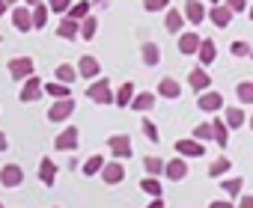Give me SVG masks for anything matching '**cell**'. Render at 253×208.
I'll list each match as a JSON object with an SVG mask.
<instances>
[{"mask_svg":"<svg viewBox=\"0 0 253 208\" xmlns=\"http://www.w3.org/2000/svg\"><path fill=\"white\" fill-rule=\"evenodd\" d=\"M69 6H72V0H48V9L51 12H69Z\"/></svg>","mask_w":253,"mask_h":208,"instance_id":"cell-43","label":"cell"},{"mask_svg":"<svg viewBox=\"0 0 253 208\" xmlns=\"http://www.w3.org/2000/svg\"><path fill=\"white\" fill-rule=\"evenodd\" d=\"M164 12H167V15H164V27H167V33H182L185 15H182L179 9H173V6H167Z\"/></svg>","mask_w":253,"mask_h":208,"instance_id":"cell-22","label":"cell"},{"mask_svg":"<svg viewBox=\"0 0 253 208\" xmlns=\"http://www.w3.org/2000/svg\"><path fill=\"white\" fill-rule=\"evenodd\" d=\"M128 107L137 110V113H149L155 107V92H134V98H131Z\"/></svg>","mask_w":253,"mask_h":208,"instance_id":"cell-19","label":"cell"},{"mask_svg":"<svg viewBox=\"0 0 253 208\" xmlns=\"http://www.w3.org/2000/svg\"><path fill=\"white\" fill-rule=\"evenodd\" d=\"M250 21H253V6H250Z\"/></svg>","mask_w":253,"mask_h":208,"instance_id":"cell-53","label":"cell"},{"mask_svg":"<svg viewBox=\"0 0 253 208\" xmlns=\"http://www.w3.org/2000/svg\"><path fill=\"white\" fill-rule=\"evenodd\" d=\"M98 175H101L104 184H119L125 178V167H122V161H104V167L98 170Z\"/></svg>","mask_w":253,"mask_h":208,"instance_id":"cell-8","label":"cell"},{"mask_svg":"<svg viewBox=\"0 0 253 208\" xmlns=\"http://www.w3.org/2000/svg\"><path fill=\"white\" fill-rule=\"evenodd\" d=\"M176 152L182 158H203L206 155V146L200 140H194V137H185V140H176Z\"/></svg>","mask_w":253,"mask_h":208,"instance_id":"cell-10","label":"cell"},{"mask_svg":"<svg viewBox=\"0 0 253 208\" xmlns=\"http://www.w3.org/2000/svg\"><path fill=\"white\" fill-rule=\"evenodd\" d=\"M42 95H45L42 80H39V77H33V74H30V77H24V89L18 92V98H21L24 104H33V101H39Z\"/></svg>","mask_w":253,"mask_h":208,"instance_id":"cell-7","label":"cell"},{"mask_svg":"<svg viewBox=\"0 0 253 208\" xmlns=\"http://www.w3.org/2000/svg\"><path fill=\"white\" fill-rule=\"evenodd\" d=\"M182 15H185V21H191L194 27L203 24V21H206V6H203V0H188L185 9H182Z\"/></svg>","mask_w":253,"mask_h":208,"instance_id":"cell-14","label":"cell"},{"mask_svg":"<svg viewBox=\"0 0 253 208\" xmlns=\"http://www.w3.org/2000/svg\"><path fill=\"white\" fill-rule=\"evenodd\" d=\"M197 107H200L203 113H217V110H223V95H220L217 89H206V92H200V98H197Z\"/></svg>","mask_w":253,"mask_h":208,"instance_id":"cell-2","label":"cell"},{"mask_svg":"<svg viewBox=\"0 0 253 208\" xmlns=\"http://www.w3.org/2000/svg\"><path fill=\"white\" fill-rule=\"evenodd\" d=\"M131 98H134V83H131V80H128V83H122V86L113 92V104H116V107H128Z\"/></svg>","mask_w":253,"mask_h":208,"instance_id":"cell-23","label":"cell"},{"mask_svg":"<svg viewBox=\"0 0 253 208\" xmlns=\"http://www.w3.org/2000/svg\"><path fill=\"white\" fill-rule=\"evenodd\" d=\"M229 167H232V161H229V158H217V161H211V164H209V175H211V178L226 175V173H229Z\"/></svg>","mask_w":253,"mask_h":208,"instance_id":"cell-35","label":"cell"},{"mask_svg":"<svg viewBox=\"0 0 253 208\" xmlns=\"http://www.w3.org/2000/svg\"><path fill=\"white\" fill-rule=\"evenodd\" d=\"M143 167H146L149 175H161V173H164V161H161L158 155H146V158H143Z\"/></svg>","mask_w":253,"mask_h":208,"instance_id":"cell-38","label":"cell"},{"mask_svg":"<svg viewBox=\"0 0 253 208\" xmlns=\"http://www.w3.org/2000/svg\"><path fill=\"white\" fill-rule=\"evenodd\" d=\"M158 95H161V98H170V101L182 98V86H179V80H176V77H161V80H158Z\"/></svg>","mask_w":253,"mask_h":208,"instance_id":"cell-18","label":"cell"},{"mask_svg":"<svg viewBox=\"0 0 253 208\" xmlns=\"http://www.w3.org/2000/svg\"><path fill=\"white\" fill-rule=\"evenodd\" d=\"M98 71H101V63H98L95 57H89V54H86V57H81V60H78V74H81V77L95 80V77H98Z\"/></svg>","mask_w":253,"mask_h":208,"instance_id":"cell-15","label":"cell"},{"mask_svg":"<svg viewBox=\"0 0 253 208\" xmlns=\"http://www.w3.org/2000/svg\"><path fill=\"white\" fill-rule=\"evenodd\" d=\"M209 208H235V202H229V199H214V202H209Z\"/></svg>","mask_w":253,"mask_h":208,"instance_id":"cell-46","label":"cell"},{"mask_svg":"<svg viewBox=\"0 0 253 208\" xmlns=\"http://www.w3.org/2000/svg\"><path fill=\"white\" fill-rule=\"evenodd\" d=\"M229 54L232 57H250V42L247 39H232V45H229Z\"/></svg>","mask_w":253,"mask_h":208,"instance_id":"cell-39","label":"cell"},{"mask_svg":"<svg viewBox=\"0 0 253 208\" xmlns=\"http://www.w3.org/2000/svg\"><path fill=\"white\" fill-rule=\"evenodd\" d=\"M140 57H143V63H146V66H158V63H161V48H158L155 42H143Z\"/></svg>","mask_w":253,"mask_h":208,"instance_id":"cell-28","label":"cell"},{"mask_svg":"<svg viewBox=\"0 0 253 208\" xmlns=\"http://www.w3.org/2000/svg\"><path fill=\"white\" fill-rule=\"evenodd\" d=\"M54 208H57V205H54Z\"/></svg>","mask_w":253,"mask_h":208,"instance_id":"cell-57","label":"cell"},{"mask_svg":"<svg viewBox=\"0 0 253 208\" xmlns=\"http://www.w3.org/2000/svg\"><path fill=\"white\" fill-rule=\"evenodd\" d=\"M223 122H226L229 131H238L247 122V116H244V110L238 107V104H235V107H226V104H223Z\"/></svg>","mask_w":253,"mask_h":208,"instance_id":"cell-16","label":"cell"},{"mask_svg":"<svg viewBox=\"0 0 253 208\" xmlns=\"http://www.w3.org/2000/svg\"><path fill=\"white\" fill-rule=\"evenodd\" d=\"M95 33H98V18H95V15H86V18L81 21V27H78V36L89 42V39H95Z\"/></svg>","mask_w":253,"mask_h":208,"instance_id":"cell-26","label":"cell"},{"mask_svg":"<svg viewBox=\"0 0 253 208\" xmlns=\"http://www.w3.org/2000/svg\"><path fill=\"white\" fill-rule=\"evenodd\" d=\"M146 208H167V202H164L161 196H152V202H149Z\"/></svg>","mask_w":253,"mask_h":208,"instance_id":"cell-47","label":"cell"},{"mask_svg":"<svg viewBox=\"0 0 253 208\" xmlns=\"http://www.w3.org/2000/svg\"><path fill=\"white\" fill-rule=\"evenodd\" d=\"M6 9H9V3H6V0H0V18L6 15Z\"/></svg>","mask_w":253,"mask_h":208,"instance_id":"cell-49","label":"cell"},{"mask_svg":"<svg viewBox=\"0 0 253 208\" xmlns=\"http://www.w3.org/2000/svg\"><path fill=\"white\" fill-rule=\"evenodd\" d=\"M89 15V3L86 0H78L75 6H69V18H75V21H84Z\"/></svg>","mask_w":253,"mask_h":208,"instance_id":"cell-40","label":"cell"},{"mask_svg":"<svg viewBox=\"0 0 253 208\" xmlns=\"http://www.w3.org/2000/svg\"><path fill=\"white\" fill-rule=\"evenodd\" d=\"M0 208H6V205H3V202H0Z\"/></svg>","mask_w":253,"mask_h":208,"instance_id":"cell-56","label":"cell"},{"mask_svg":"<svg viewBox=\"0 0 253 208\" xmlns=\"http://www.w3.org/2000/svg\"><path fill=\"white\" fill-rule=\"evenodd\" d=\"M86 98H89V101H95V104H113L110 80H107V77H95V80L86 86Z\"/></svg>","mask_w":253,"mask_h":208,"instance_id":"cell-1","label":"cell"},{"mask_svg":"<svg viewBox=\"0 0 253 208\" xmlns=\"http://www.w3.org/2000/svg\"><path fill=\"white\" fill-rule=\"evenodd\" d=\"M235 208H253V196L241 193V196H238V202H235Z\"/></svg>","mask_w":253,"mask_h":208,"instance_id":"cell-45","label":"cell"},{"mask_svg":"<svg viewBox=\"0 0 253 208\" xmlns=\"http://www.w3.org/2000/svg\"><path fill=\"white\" fill-rule=\"evenodd\" d=\"M36 3H45V0H27V6H36Z\"/></svg>","mask_w":253,"mask_h":208,"instance_id":"cell-50","label":"cell"},{"mask_svg":"<svg viewBox=\"0 0 253 208\" xmlns=\"http://www.w3.org/2000/svg\"><path fill=\"white\" fill-rule=\"evenodd\" d=\"M250 60H253V48H250Z\"/></svg>","mask_w":253,"mask_h":208,"instance_id":"cell-55","label":"cell"},{"mask_svg":"<svg viewBox=\"0 0 253 208\" xmlns=\"http://www.w3.org/2000/svg\"><path fill=\"white\" fill-rule=\"evenodd\" d=\"M9 77L12 80H24V77H30L33 74V69H36V63L30 60V57H15V60H9Z\"/></svg>","mask_w":253,"mask_h":208,"instance_id":"cell-5","label":"cell"},{"mask_svg":"<svg viewBox=\"0 0 253 208\" xmlns=\"http://www.w3.org/2000/svg\"><path fill=\"white\" fill-rule=\"evenodd\" d=\"M197 57H200V66H203V69L211 66V63L217 60V45H214V39H203L200 48H197Z\"/></svg>","mask_w":253,"mask_h":208,"instance_id":"cell-17","label":"cell"},{"mask_svg":"<svg viewBox=\"0 0 253 208\" xmlns=\"http://www.w3.org/2000/svg\"><path fill=\"white\" fill-rule=\"evenodd\" d=\"M211 140L217 143V146H226L229 143V128H226V122L223 119H211Z\"/></svg>","mask_w":253,"mask_h":208,"instance_id":"cell-24","label":"cell"},{"mask_svg":"<svg viewBox=\"0 0 253 208\" xmlns=\"http://www.w3.org/2000/svg\"><path fill=\"white\" fill-rule=\"evenodd\" d=\"M6 149H9V140H6L3 131H0V152H6Z\"/></svg>","mask_w":253,"mask_h":208,"instance_id":"cell-48","label":"cell"},{"mask_svg":"<svg viewBox=\"0 0 253 208\" xmlns=\"http://www.w3.org/2000/svg\"><path fill=\"white\" fill-rule=\"evenodd\" d=\"M200 42H203V36H197V33H179V54L194 57L197 48H200Z\"/></svg>","mask_w":253,"mask_h":208,"instance_id":"cell-20","label":"cell"},{"mask_svg":"<svg viewBox=\"0 0 253 208\" xmlns=\"http://www.w3.org/2000/svg\"><path fill=\"white\" fill-rule=\"evenodd\" d=\"M6 3H9V6H15V3H18V0H6Z\"/></svg>","mask_w":253,"mask_h":208,"instance_id":"cell-51","label":"cell"},{"mask_svg":"<svg viewBox=\"0 0 253 208\" xmlns=\"http://www.w3.org/2000/svg\"><path fill=\"white\" fill-rule=\"evenodd\" d=\"M143 6H146V12H161L170 6V0H143Z\"/></svg>","mask_w":253,"mask_h":208,"instance_id":"cell-42","label":"cell"},{"mask_svg":"<svg viewBox=\"0 0 253 208\" xmlns=\"http://www.w3.org/2000/svg\"><path fill=\"white\" fill-rule=\"evenodd\" d=\"M54 77H57L60 83H69V86H72V83L78 80V69H72V66H66V63H60V66L54 69Z\"/></svg>","mask_w":253,"mask_h":208,"instance_id":"cell-30","label":"cell"},{"mask_svg":"<svg viewBox=\"0 0 253 208\" xmlns=\"http://www.w3.org/2000/svg\"><path fill=\"white\" fill-rule=\"evenodd\" d=\"M42 89H45L51 98H69V95H72V86H69V83H60V80H54V83H42Z\"/></svg>","mask_w":253,"mask_h":208,"instance_id":"cell-31","label":"cell"},{"mask_svg":"<svg viewBox=\"0 0 253 208\" xmlns=\"http://www.w3.org/2000/svg\"><path fill=\"white\" fill-rule=\"evenodd\" d=\"M209 3H211V6H214V3H220V0H209Z\"/></svg>","mask_w":253,"mask_h":208,"instance_id":"cell-52","label":"cell"},{"mask_svg":"<svg viewBox=\"0 0 253 208\" xmlns=\"http://www.w3.org/2000/svg\"><path fill=\"white\" fill-rule=\"evenodd\" d=\"M101 167H104V158H101V155H89V158L84 161V167H81V170H84V175H95Z\"/></svg>","mask_w":253,"mask_h":208,"instance_id":"cell-37","label":"cell"},{"mask_svg":"<svg viewBox=\"0 0 253 208\" xmlns=\"http://www.w3.org/2000/svg\"><path fill=\"white\" fill-rule=\"evenodd\" d=\"M24 181V170L18 164H6L3 170H0V184L3 187H18Z\"/></svg>","mask_w":253,"mask_h":208,"instance_id":"cell-12","label":"cell"},{"mask_svg":"<svg viewBox=\"0 0 253 208\" xmlns=\"http://www.w3.org/2000/svg\"><path fill=\"white\" fill-rule=\"evenodd\" d=\"M54 178H57V164H54L51 158H42V164H39V181L51 187Z\"/></svg>","mask_w":253,"mask_h":208,"instance_id":"cell-25","label":"cell"},{"mask_svg":"<svg viewBox=\"0 0 253 208\" xmlns=\"http://www.w3.org/2000/svg\"><path fill=\"white\" fill-rule=\"evenodd\" d=\"M78 134H81V131H78L75 125L66 128V131H60V134L54 137V149H57V152H75V149H78Z\"/></svg>","mask_w":253,"mask_h":208,"instance_id":"cell-9","label":"cell"},{"mask_svg":"<svg viewBox=\"0 0 253 208\" xmlns=\"http://www.w3.org/2000/svg\"><path fill=\"white\" fill-rule=\"evenodd\" d=\"M194 140H200V143H206V140H211V122H200L197 128H194V134H191Z\"/></svg>","mask_w":253,"mask_h":208,"instance_id":"cell-41","label":"cell"},{"mask_svg":"<svg viewBox=\"0 0 253 208\" xmlns=\"http://www.w3.org/2000/svg\"><path fill=\"white\" fill-rule=\"evenodd\" d=\"M78 27H81V24L66 15V18L57 24V36H60V39H78Z\"/></svg>","mask_w":253,"mask_h":208,"instance_id":"cell-27","label":"cell"},{"mask_svg":"<svg viewBox=\"0 0 253 208\" xmlns=\"http://www.w3.org/2000/svg\"><path fill=\"white\" fill-rule=\"evenodd\" d=\"M188 86H191L194 92H206V89L211 86V77H209V71H206L203 66L191 69V71H188Z\"/></svg>","mask_w":253,"mask_h":208,"instance_id":"cell-11","label":"cell"},{"mask_svg":"<svg viewBox=\"0 0 253 208\" xmlns=\"http://www.w3.org/2000/svg\"><path fill=\"white\" fill-rule=\"evenodd\" d=\"M140 190H143L146 196H161V193H164V184L158 181V175H146V178L140 181Z\"/></svg>","mask_w":253,"mask_h":208,"instance_id":"cell-32","label":"cell"},{"mask_svg":"<svg viewBox=\"0 0 253 208\" xmlns=\"http://www.w3.org/2000/svg\"><path fill=\"white\" fill-rule=\"evenodd\" d=\"M48 12H51V9H48L45 3H36V6H30V18H33V27H36V30H42V27L48 24Z\"/></svg>","mask_w":253,"mask_h":208,"instance_id":"cell-29","label":"cell"},{"mask_svg":"<svg viewBox=\"0 0 253 208\" xmlns=\"http://www.w3.org/2000/svg\"><path fill=\"white\" fill-rule=\"evenodd\" d=\"M235 98H238V104H253V80L235 83Z\"/></svg>","mask_w":253,"mask_h":208,"instance_id":"cell-33","label":"cell"},{"mask_svg":"<svg viewBox=\"0 0 253 208\" xmlns=\"http://www.w3.org/2000/svg\"><path fill=\"white\" fill-rule=\"evenodd\" d=\"M232 15H235V12H232L229 6H223V3H214V6L206 12V18H211V24H214V27H229Z\"/></svg>","mask_w":253,"mask_h":208,"instance_id":"cell-13","label":"cell"},{"mask_svg":"<svg viewBox=\"0 0 253 208\" xmlns=\"http://www.w3.org/2000/svg\"><path fill=\"white\" fill-rule=\"evenodd\" d=\"M250 128H253V116H250Z\"/></svg>","mask_w":253,"mask_h":208,"instance_id":"cell-54","label":"cell"},{"mask_svg":"<svg viewBox=\"0 0 253 208\" xmlns=\"http://www.w3.org/2000/svg\"><path fill=\"white\" fill-rule=\"evenodd\" d=\"M188 173H191V167H188V161H185L182 155L164 164V175H167V181H185Z\"/></svg>","mask_w":253,"mask_h":208,"instance_id":"cell-6","label":"cell"},{"mask_svg":"<svg viewBox=\"0 0 253 208\" xmlns=\"http://www.w3.org/2000/svg\"><path fill=\"white\" fill-rule=\"evenodd\" d=\"M223 6H229L232 12H244L247 9V0H223Z\"/></svg>","mask_w":253,"mask_h":208,"instance_id":"cell-44","label":"cell"},{"mask_svg":"<svg viewBox=\"0 0 253 208\" xmlns=\"http://www.w3.org/2000/svg\"><path fill=\"white\" fill-rule=\"evenodd\" d=\"M12 24H15L21 33L33 30V18H30V9H27V6H12Z\"/></svg>","mask_w":253,"mask_h":208,"instance_id":"cell-21","label":"cell"},{"mask_svg":"<svg viewBox=\"0 0 253 208\" xmlns=\"http://www.w3.org/2000/svg\"><path fill=\"white\" fill-rule=\"evenodd\" d=\"M140 131H143V137H146L149 143H161V134H158V128H155V122H152V119H146V116H143Z\"/></svg>","mask_w":253,"mask_h":208,"instance_id":"cell-36","label":"cell"},{"mask_svg":"<svg viewBox=\"0 0 253 208\" xmlns=\"http://www.w3.org/2000/svg\"><path fill=\"white\" fill-rule=\"evenodd\" d=\"M72 113H75V101H72V95H69V98H54L51 110H48V119H51V122H66Z\"/></svg>","mask_w":253,"mask_h":208,"instance_id":"cell-3","label":"cell"},{"mask_svg":"<svg viewBox=\"0 0 253 208\" xmlns=\"http://www.w3.org/2000/svg\"><path fill=\"white\" fill-rule=\"evenodd\" d=\"M107 149L113 152L116 161H125V158H131V137L128 134H113L107 140Z\"/></svg>","mask_w":253,"mask_h":208,"instance_id":"cell-4","label":"cell"},{"mask_svg":"<svg viewBox=\"0 0 253 208\" xmlns=\"http://www.w3.org/2000/svg\"><path fill=\"white\" fill-rule=\"evenodd\" d=\"M220 187H223V193H226V196L238 199V196H241V190H244V178H241V175H238V178H226V181H220Z\"/></svg>","mask_w":253,"mask_h":208,"instance_id":"cell-34","label":"cell"}]
</instances>
